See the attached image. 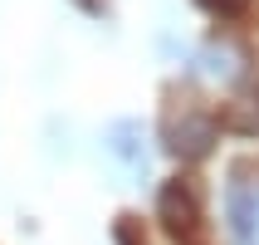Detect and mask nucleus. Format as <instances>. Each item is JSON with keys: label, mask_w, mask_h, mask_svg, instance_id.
I'll return each instance as SVG.
<instances>
[{"label": "nucleus", "mask_w": 259, "mask_h": 245, "mask_svg": "<svg viewBox=\"0 0 259 245\" xmlns=\"http://www.w3.org/2000/svg\"><path fill=\"white\" fill-rule=\"evenodd\" d=\"M215 108L196 93L191 84H171L166 88V103H161V143L171 147L176 157H205L210 143H215Z\"/></svg>", "instance_id": "1"}, {"label": "nucleus", "mask_w": 259, "mask_h": 245, "mask_svg": "<svg viewBox=\"0 0 259 245\" xmlns=\"http://www.w3.org/2000/svg\"><path fill=\"white\" fill-rule=\"evenodd\" d=\"M201 206H205V191L196 177H171L161 187V221L176 240H191L201 231Z\"/></svg>", "instance_id": "2"}, {"label": "nucleus", "mask_w": 259, "mask_h": 245, "mask_svg": "<svg viewBox=\"0 0 259 245\" xmlns=\"http://www.w3.org/2000/svg\"><path fill=\"white\" fill-rule=\"evenodd\" d=\"M215 123H230L235 132H259V54H249L245 79L235 84V98L225 103V113Z\"/></svg>", "instance_id": "3"}, {"label": "nucleus", "mask_w": 259, "mask_h": 245, "mask_svg": "<svg viewBox=\"0 0 259 245\" xmlns=\"http://www.w3.org/2000/svg\"><path fill=\"white\" fill-rule=\"evenodd\" d=\"M201 10H210V15H220V20H235V15H245L249 10V0H196Z\"/></svg>", "instance_id": "4"}, {"label": "nucleus", "mask_w": 259, "mask_h": 245, "mask_svg": "<svg viewBox=\"0 0 259 245\" xmlns=\"http://www.w3.org/2000/svg\"><path fill=\"white\" fill-rule=\"evenodd\" d=\"M117 245H147V235H137V216H117Z\"/></svg>", "instance_id": "5"}]
</instances>
